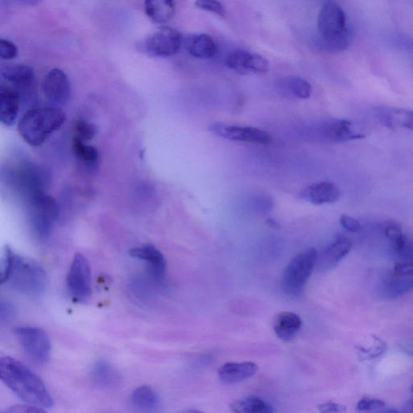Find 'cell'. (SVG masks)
<instances>
[{"label":"cell","instance_id":"cell-1","mask_svg":"<svg viewBox=\"0 0 413 413\" xmlns=\"http://www.w3.org/2000/svg\"><path fill=\"white\" fill-rule=\"evenodd\" d=\"M0 378L28 405L43 410L53 406V397L42 378L21 362L11 357L0 358Z\"/></svg>","mask_w":413,"mask_h":413},{"label":"cell","instance_id":"cell-2","mask_svg":"<svg viewBox=\"0 0 413 413\" xmlns=\"http://www.w3.org/2000/svg\"><path fill=\"white\" fill-rule=\"evenodd\" d=\"M1 284H9L19 292L37 296L46 291L49 279L40 264L5 248L0 274Z\"/></svg>","mask_w":413,"mask_h":413},{"label":"cell","instance_id":"cell-3","mask_svg":"<svg viewBox=\"0 0 413 413\" xmlns=\"http://www.w3.org/2000/svg\"><path fill=\"white\" fill-rule=\"evenodd\" d=\"M66 121V113L61 108H33L22 116L19 122L18 130L28 145L37 147L42 146L54 132L60 130Z\"/></svg>","mask_w":413,"mask_h":413},{"label":"cell","instance_id":"cell-4","mask_svg":"<svg viewBox=\"0 0 413 413\" xmlns=\"http://www.w3.org/2000/svg\"><path fill=\"white\" fill-rule=\"evenodd\" d=\"M319 46L331 52L342 51L350 45L351 36L346 28L345 12L339 5L328 2L324 5L318 17Z\"/></svg>","mask_w":413,"mask_h":413},{"label":"cell","instance_id":"cell-5","mask_svg":"<svg viewBox=\"0 0 413 413\" xmlns=\"http://www.w3.org/2000/svg\"><path fill=\"white\" fill-rule=\"evenodd\" d=\"M318 254L315 248H308L298 254L285 268L283 288L290 297H299L304 292L317 265Z\"/></svg>","mask_w":413,"mask_h":413},{"label":"cell","instance_id":"cell-6","mask_svg":"<svg viewBox=\"0 0 413 413\" xmlns=\"http://www.w3.org/2000/svg\"><path fill=\"white\" fill-rule=\"evenodd\" d=\"M29 225L38 239L50 236L58 216V206L51 196L37 191L26 198Z\"/></svg>","mask_w":413,"mask_h":413},{"label":"cell","instance_id":"cell-7","mask_svg":"<svg viewBox=\"0 0 413 413\" xmlns=\"http://www.w3.org/2000/svg\"><path fill=\"white\" fill-rule=\"evenodd\" d=\"M67 287L73 302L85 304L91 297V272L89 262L81 254L73 257L67 277Z\"/></svg>","mask_w":413,"mask_h":413},{"label":"cell","instance_id":"cell-8","mask_svg":"<svg viewBox=\"0 0 413 413\" xmlns=\"http://www.w3.org/2000/svg\"><path fill=\"white\" fill-rule=\"evenodd\" d=\"M15 335L27 355L39 363H45L51 357V342L42 328L19 326L14 328Z\"/></svg>","mask_w":413,"mask_h":413},{"label":"cell","instance_id":"cell-9","mask_svg":"<svg viewBox=\"0 0 413 413\" xmlns=\"http://www.w3.org/2000/svg\"><path fill=\"white\" fill-rule=\"evenodd\" d=\"M211 134L226 140L258 145L272 143V137L267 132L252 126L214 123L209 127Z\"/></svg>","mask_w":413,"mask_h":413},{"label":"cell","instance_id":"cell-10","mask_svg":"<svg viewBox=\"0 0 413 413\" xmlns=\"http://www.w3.org/2000/svg\"><path fill=\"white\" fill-rule=\"evenodd\" d=\"M183 37L176 29L161 27L150 35L146 42L147 52L157 57H170L180 51Z\"/></svg>","mask_w":413,"mask_h":413},{"label":"cell","instance_id":"cell-11","mask_svg":"<svg viewBox=\"0 0 413 413\" xmlns=\"http://www.w3.org/2000/svg\"><path fill=\"white\" fill-rule=\"evenodd\" d=\"M42 91L53 105H65L71 96V83L67 73L60 69H52L44 77Z\"/></svg>","mask_w":413,"mask_h":413},{"label":"cell","instance_id":"cell-12","mask_svg":"<svg viewBox=\"0 0 413 413\" xmlns=\"http://www.w3.org/2000/svg\"><path fill=\"white\" fill-rule=\"evenodd\" d=\"M318 132L321 139L331 143H343L364 139L366 136L353 130L352 122L343 119H328L319 125Z\"/></svg>","mask_w":413,"mask_h":413},{"label":"cell","instance_id":"cell-13","mask_svg":"<svg viewBox=\"0 0 413 413\" xmlns=\"http://www.w3.org/2000/svg\"><path fill=\"white\" fill-rule=\"evenodd\" d=\"M130 256L144 261L148 265L152 276L156 282H164L166 273V260L159 249L154 245H145L130 250Z\"/></svg>","mask_w":413,"mask_h":413},{"label":"cell","instance_id":"cell-14","mask_svg":"<svg viewBox=\"0 0 413 413\" xmlns=\"http://www.w3.org/2000/svg\"><path fill=\"white\" fill-rule=\"evenodd\" d=\"M341 197V191L331 182H319L304 189L299 198L315 205L333 204Z\"/></svg>","mask_w":413,"mask_h":413},{"label":"cell","instance_id":"cell-15","mask_svg":"<svg viewBox=\"0 0 413 413\" xmlns=\"http://www.w3.org/2000/svg\"><path fill=\"white\" fill-rule=\"evenodd\" d=\"M21 97L14 87L3 85L0 87V121L5 126H12L16 123Z\"/></svg>","mask_w":413,"mask_h":413},{"label":"cell","instance_id":"cell-16","mask_svg":"<svg viewBox=\"0 0 413 413\" xmlns=\"http://www.w3.org/2000/svg\"><path fill=\"white\" fill-rule=\"evenodd\" d=\"M376 115L381 124L388 129L396 130L397 128L413 131V111L404 108L378 107Z\"/></svg>","mask_w":413,"mask_h":413},{"label":"cell","instance_id":"cell-17","mask_svg":"<svg viewBox=\"0 0 413 413\" xmlns=\"http://www.w3.org/2000/svg\"><path fill=\"white\" fill-rule=\"evenodd\" d=\"M258 371L256 363L252 362H228L220 368V380L226 385H235L253 377Z\"/></svg>","mask_w":413,"mask_h":413},{"label":"cell","instance_id":"cell-18","mask_svg":"<svg viewBox=\"0 0 413 413\" xmlns=\"http://www.w3.org/2000/svg\"><path fill=\"white\" fill-rule=\"evenodd\" d=\"M2 76L12 87L22 92L30 91L35 82V73L31 67L26 65H14L7 67L2 70Z\"/></svg>","mask_w":413,"mask_h":413},{"label":"cell","instance_id":"cell-19","mask_svg":"<svg viewBox=\"0 0 413 413\" xmlns=\"http://www.w3.org/2000/svg\"><path fill=\"white\" fill-rule=\"evenodd\" d=\"M352 242L345 237H339L318 256V267L324 270L335 267L350 253Z\"/></svg>","mask_w":413,"mask_h":413},{"label":"cell","instance_id":"cell-20","mask_svg":"<svg viewBox=\"0 0 413 413\" xmlns=\"http://www.w3.org/2000/svg\"><path fill=\"white\" fill-rule=\"evenodd\" d=\"M302 326V319L297 314L283 312L274 319V331L280 340L289 342L301 331Z\"/></svg>","mask_w":413,"mask_h":413},{"label":"cell","instance_id":"cell-21","mask_svg":"<svg viewBox=\"0 0 413 413\" xmlns=\"http://www.w3.org/2000/svg\"><path fill=\"white\" fill-rule=\"evenodd\" d=\"M145 10L152 21L157 24H165L175 16V0H146Z\"/></svg>","mask_w":413,"mask_h":413},{"label":"cell","instance_id":"cell-22","mask_svg":"<svg viewBox=\"0 0 413 413\" xmlns=\"http://www.w3.org/2000/svg\"><path fill=\"white\" fill-rule=\"evenodd\" d=\"M131 403L136 410L153 412L159 405V398L150 386L143 385L136 388L132 393Z\"/></svg>","mask_w":413,"mask_h":413},{"label":"cell","instance_id":"cell-23","mask_svg":"<svg viewBox=\"0 0 413 413\" xmlns=\"http://www.w3.org/2000/svg\"><path fill=\"white\" fill-rule=\"evenodd\" d=\"M279 88L283 94L298 98L299 100H308L312 96V86L302 78L288 76L283 78L279 83Z\"/></svg>","mask_w":413,"mask_h":413},{"label":"cell","instance_id":"cell-24","mask_svg":"<svg viewBox=\"0 0 413 413\" xmlns=\"http://www.w3.org/2000/svg\"><path fill=\"white\" fill-rule=\"evenodd\" d=\"M230 410L237 413H272L275 411L270 403L254 396L234 402Z\"/></svg>","mask_w":413,"mask_h":413},{"label":"cell","instance_id":"cell-25","mask_svg":"<svg viewBox=\"0 0 413 413\" xmlns=\"http://www.w3.org/2000/svg\"><path fill=\"white\" fill-rule=\"evenodd\" d=\"M188 51L191 56L200 59L213 58L218 52V46L213 37L208 34H200L191 39L188 46Z\"/></svg>","mask_w":413,"mask_h":413},{"label":"cell","instance_id":"cell-26","mask_svg":"<svg viewBox=\"0 0 413 413\" xmlns=\"http://www.w3.org/2000/svg\"><path fill=\"white\" fill-rule=\"evenodd\" d=\"M413 291V276L393 274L383 286V292L387 298H396Z\"/></svg>","mask_w":413,"mask_h":413},{"label":"cell","instance_id":"cell-27","mask_svg":"<svg viewBox=\"0 0 413 413\" xmlns=\"http://www.w3.org/2000/svg\"><path fill=\"white\" fill-rule=\"evenodd\" d=\"M393 253L397 258L394 274L413 276V240L407 238L405 244Z\"/></svg>","mask_w":413,"mask_h":413},{"label":"cell","instance_id":"cell-28","mask_svg":"<svg viewBox=\"0 0 413 413\" xmlns=\"http://www.w3.org/2000/svg\"><path fill=\"white\" fill-rule=\"evenodd\" d=\"M91 376L98 385L109 387L115 385L118 375L114 367L106 361L97 362L91 369Z\"/></svg>","mask_w":413,"mask_h":413},{"label":"cell","instance_id":"cell-29","mask_svg":"<svg viewBox=\"0 0 413 413\" xmlns=\"http://www.w3.org/2000/svg\"><path fill=\"white\" fill-rule=\"evenodd\" d=\"M252 53L244 51H237L230 53L226 58V65L240 73V75H249V62Z\"/></svg>","mask_w":413,"mask_h":413},{"label":"cell","instance_id":"cell-30","mask_svg":"<svg viewBox=\"0 0 413 413\" xmlns=\"http://www.w3.org/2000/svg\"><path fill=\"white\" fill-rule=\"evenodd\" d=\"M73 148L78 159L87 164H95L99 160V151L95 146L87 145L86 142L73 137Z\"/></svg>","mask_w":413,"mask_h":413},{"label":"cell","instance_id":"cell-31","mask_svg":"<svg viewBox=\"0 0 413 413\" xmlns=\"http://www.w3.org/2000/svg\"><path fill=\"white\" fill-rule=\"evenodd\" d=\"M385 233L386 238L389 240L392 250L401 247L407 238V236L403 233L401 226L396 223L388 225Z\"/></svg>","mask_w":413,"mask_h":413},{"label":"cell","instance_id":"cell-32","mask_svg":"<svg viewBox=\"0 0 413 413\" xmlns=\"http://www.w3.org/2000/svg\"><path fill=\"white\" fill-rule=\"evenodd\" d=\"M76 139L87 142L94 139L97 134L96 125L86 121L80 120L75 125Z\"/></svg>","mask_w":413,"mask_h":413},{"label":"cell","instance_id":"cell-33","mask_svg":"<svg viewBox=\"0 0 413 413\" xmlns=\"http://www.w3.org/2000/svg\"><path fill=\"white\" fill-rule=\"evenodd\" d=\"M386 403L375 398L364 397L357 405V410L360 412L376 411L380 412L385 409Z\"/></svg>","mask_w":413,"mask_h":413},{"label":"cell","instance_id":"cell-34","mask_svg":"<svg viewBox=\"0 0 413 413\" xmlns=\"http://www.w3.org/2000/svg\"><path fill=\"white\" fill-rule=\"evenodd\" d=\"M195 6L204 11L213 12L221 17H225V10L218 0H196Z\"/></svg>","mask_w":413,"mask_h":413},{"label":"cell","instance_id":"cell-35","mask_svg":"<svg viewBox=\"0 0 413 413\" xmlns=\"http://www.w3.org/2000/svg\"><path fill=\"white\" fill-rule=\"evenodd\" d=\"M18 50L11 42L1 39L0 40V57L4 60H12L17 56Z\"/></svg>","mask_w":413,"mask_h":413},{"label":"cell","instance_id":"cell-36","mask_svg":"<svg viewBox=\"0 0 413 413\" xmlns=\"http://www.w3.org/2000/svg\"><path fill=\"white\" fill-rule=\"evenodd\" d=\"M17 310L12 303L2 299L0 303V318L2 322H9L16 317Z\"/></svg>","mask_w":413,"mask_h":413},{"label":"cell","instance_id":"cell-37","mask_svg":"<svg viewBox=\"0 0 413 413\" xmlns=\"http://www.w3.org/2000/svg\"><path fill=\"white\" fill-rule=\"evenodd\" d=\"M341 225L348 232L358 233L362 230V225L358 220L347 215H342L340 218Z\"/></svg>","mask_w":413,"mask_h":413},{"label":"cell","instance_id":"cell-38","mask_svg":"<svg viewBox=\"0 0 413 413\" xmlns=\"http://www.w3.org/2000/svg\"><path fill=\"white\" fill-rule=\"evenodd\" d=\"M321 412H344L346 411V407L334 402H326L318 406Z\"/></svg>","mask_w":413,"mask_h":413},{"label":"cell","instance_id":"cell-39","mask_svg":"<svg viewBox=\"0 0 413 413\" xmlns=\"http://www.w3.org/2000/svg\"><path fill=\"white\" fill-rule=\"evenodd\" d=\"M8 412H45L46 410L41 409V407H37L35 406H33L30 405H19V406H13L11 407V409H9Z\"/></svg>","mask_w":413,"mask_h":413},{"label":"cell","instance_id":"cell-40","mask_svg":"<svg viewBox=\"0 0 413 413\" xmlns=\"http://www.w3.org/2000/svg\"><path fill=\"white\" fill-rule=\"evenodd\" d=\"M42 0H2V3H5L7 5H30V6H33V5H37L40 3Z\"/></svg>","mask_w":413,"mask_h":413},{"label":"cell","instance_id":"cell-41","mask_svg":"<svg viewBox=\"0 0 413 413\" xmlns=\"http://www.w3.org/2000/svg\"><path fill=\"white\" fill-rule=\"evenodd\" d=\"M403 412H413V398L405 403L404 407H403Z\"/></svg>","mask_w":413,"mask_h":413},{"label":"cell","instance_id":"cell-42","mask_svg":"<svg viewBox=\"0 0 413 413\" xmlns=\"http://www.w3.org/2000/svg\"><path fill=\"white\" fill-rule=\"evenodd\" d=\"M411 392H413V385L411 387Z\"/></svg>","mask_w":413,"mask_h":413}]
</instances>
